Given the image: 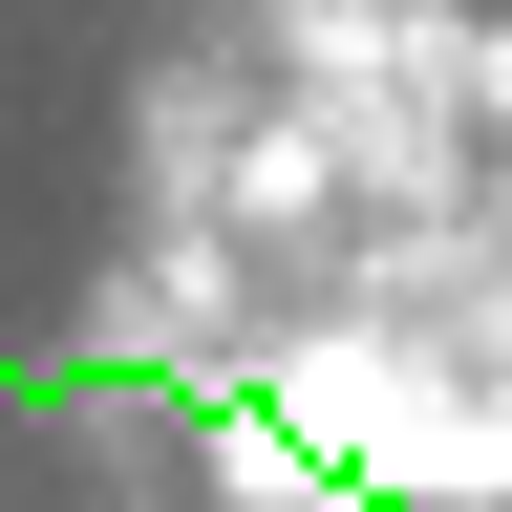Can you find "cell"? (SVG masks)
Listing matches in <instances>:
<instances>
[{
  "label": "cell",
  "instance_id": "cell-1",
  "mask_svg": "<svg viewBox=\"0 0 512 512\" xmlns=\"http://www.w3.org/2000/svg\"><path fill=\"white\" fill-rule=\"evenodd\" d=\"M235 512H384V491H342V470L278 448V427H235Z\"/></svg>",
  "mask_w": 512,
  "mask_h": 512
}]
</instances>
